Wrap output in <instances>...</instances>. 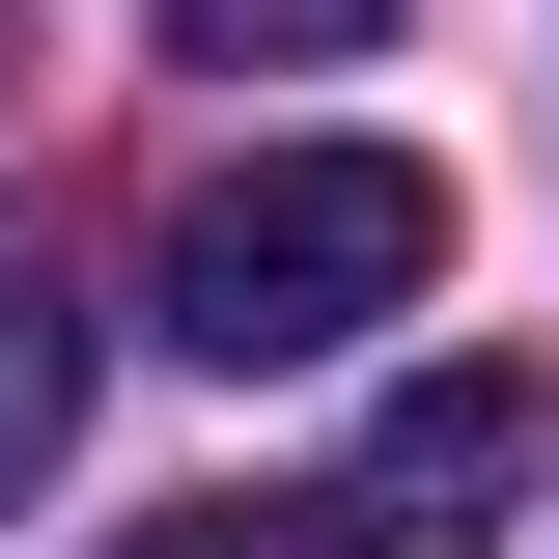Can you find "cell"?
Wrapping results in <instances>:
<instances>
[{
    "instance_id": "6da1fadb",
    "label": "cell",
    "mask_w": 559,
    "mask_h": 559,
    "mask_svg": "<svg viewBox=\"0 0 559 559\" xmlns=\"http://www.w3.org/2000/svg\"><path fill=\"white\" fill-rule=\"evenodd\" d=\"M419 280H448V168H419V140H252V168L168 197V280H140V308L197 364H336Z\"/></svg>"
},
{
    "instance_id": "7a4b0ae2",
    "label": "cell",
    "mask_w": 559,
    "mask_h": 559,
    "mask_svg": "<svg viewBox=\"0 0 559 559\" xmlns=\"http://www.w3.org/2000/svg\"><path fill=\"white\" fill-rule=\"evenodd\" d=\"M532 476H559V392H532V364L476 336V364H419V392L364 419V476H336V503H364L392 559H476V532H503Z\"/></svg>"
},
{
    "instance_id": "3957f363",
    "label": "cell",
    "mask_w": 559,
    "mask_h": 559,
    "mask_svg": "<svg viewBox=\"0 0 559 559\" xmlns=\"http://www.w3.org/2000/svg\"><path fill=\"white\" fill-rule=\"evenodd\" d=\"M57 448H84V308H57V280H0V503L57 476Z\"/></svg>"
},
{
    "instance_id": "277c9868",
    "label": "cell",
    "mask_w": 559,
    "mask_h": 559,
    "mask_svg": "<svg viewBox=\"0 0 559 559\" xmlns=\"http://www.w3.org/2000/svg\"><path fill=\"white\" fill-rule=\"evenodd\" d=\"M364 28H392V0H168L197 84H308V57H364Z\"/></svg>"
},
{
    "instance_id": "5b68a950",
    "label": "cell",
    "mask_w": 559,
    "mask_h": 559,
    "mask_svg": "<svg viewBox=\"0 0 559 559\" xmlns=\"http://www.w3.org/2000/svg\"><path fill=\"white\" fill-rule=\"evenodd\" d=\"M112 559H392V532H364V503H140Z\"/></svg>"
}]
</instances>
